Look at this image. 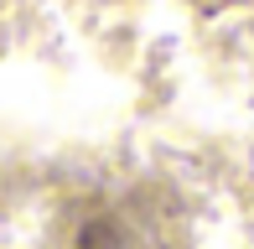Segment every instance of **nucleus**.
<instances>
[{"label": "nucleus", "mask_w": 254, "mask_h": 249, "mask_svg": "<svg viewBox=\"0 0 254 249\" xmlns=\"http://www.w3.org/2000/svg\"><path fill=\"white\" fill-rule=\"evenodd\" d=\"M73 249H151V239H145L135 223H125V218H114V213H104V208H88V218L73 229Z\"/></svg>", "instance_id": "1"}]
</instances>
